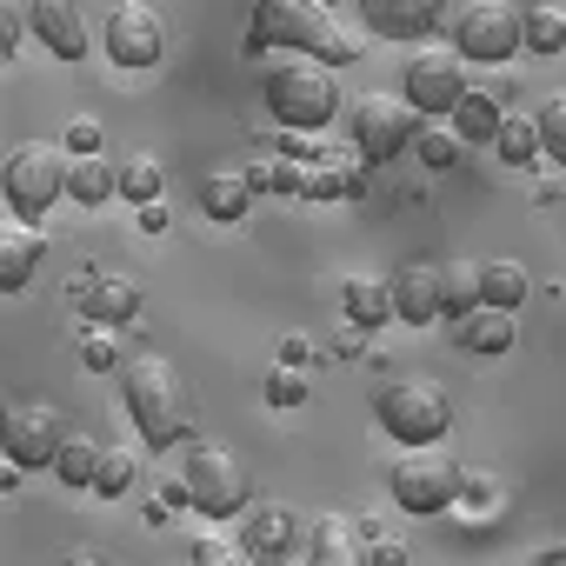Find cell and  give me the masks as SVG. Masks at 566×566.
I'll use <instances>...</instances> for the list:
<instances>
[{
	"mask_svg": "<svg viewBox=\"0 0 566 566\" xmlns=\"http://www.w3.org/2000/svg\"><path fill=\"white\" fill-rule=\"evenodd\" d=\"M134 473H140V460H134V453H120V447H101V473H94V493L120 500V493L134 486Z\"/></svg>",
	"mask_w": 566,
	"mask_h": 566,
	"instance_id": "obj_31",
	"label": "cell"
},
{
	"mask_svg": "<svg viewBox=\"0 0 566 566\" xmlns=\"http://www.w3.org/2000/svg\"><path fill=\"white\" fill-rule=\"evenodd\" d=\"M340 307H347L354 327H387V314H394V280H380V273H347V280H340Z\"/></svg>",
	"mask_w": 566,
	"mask_h": 566,
	"instance_id": "obj_19",
	"label": "cell"
},
{
	"mask_svg": "<svg viewBox=\"0 0 566 566\" xmlns=\"http://www.w3.org/2000/svg\"><path fill=\"white\" fill-rule=\"evenodd\" d=\"M247 200H253V180H247L240 167H220V174H207V187H200V207H207L213 220H240Z\"/></svg>",
	"mask_w": 566,
	"mask_h": 566,
	"instance_id": "obj_24",
	"label": "cell"
},
{
	"mask_svg": "<svg viewBox=\"0 0 566 566\" xmlns=\"http://www.w3.org/2000/svg\"><path fill=\"white\" fill-rule=\"evenodd\" d=\"M467 87H473V81H467L460 48H420V54L407 61V74H400V94H407L427 120H447Z\"/></svg>",
	"mask_w": 566,
	"mask_h": 566,
	"instance_id": "obj_10",
	"label": "cell"
},
{
	"mask_svg": "<svg viewBox=\"0 0 566 566\" xmlns=\"http://www.w3.org/2000/svg\"><path fill=\"white\" fill-rule=\"evenodd\" d=\"M360 14L387 41H420V34H433L447 21V0H360Z\"/></svg>",
	"mask_w": 566,
	"mask_h": 566,
	"instance_id": "obj_16",
	"label": "cell"
},
{
	"mask_svg": "<svg viewBox=\"0 0 566 566\" xmlns=\"http://www.w3.org/2000/svg\"><path fill=\"white\" fill-rule=\"evenodd\" d=\"M247 48H301V54H321L334 67L360 61V34L334 21L327 0H253V28H247Z\"/></svg>",
	"mask_w": 566,
	"mask_h": 566,
	"instance_id": "obj_1",
	"label": "cell"
},
{
	"mask_svg": "<svg viewBox=\"0 0 566 566\" xmlns=\"http://www.w3.org/2000/svg\"><path fill=\"white\" fill-rule=\"evenodd\" d=\"M453 340L467 347V354H506L520 334H513V307H467L460 321H453Z\"/></svg>",
	"mask_w": 566,
	"mask_h": 566,
	"instance_id": "obj_18",
	"label": "cell"
},
{
	"mask_svg": "<svg viewBox=\"0 0 566 566\" xmlns=\"http://www.w3.org/2000/svg\"><path fill=\"white\" fill-rule=\"evenodd\" d=\"M67 147H74V154H94V147H101V120H87V114L67 120Z\"/></svg>",
	"mask_w": 566,
	"mask_h": 566,
	"instance_id": "obj_38",
	"label": "cell"
},
{
	"mask_svg": "<svg viewBox=\"0 0 566 566\" xmlns=\"http://www.w3.org/2000/svg\"><path fill=\"white\" fill-rule=\"evenodd\" d=\"M420 120H427V114H420L407 94H360V101L347 107V127H354L360 160H394V154H407L413 134H420Z\"/></svg>",
	"mask_w": 566,
	"mask_h": 566,
	"instance_id": "obj_8",
	"label": "cell"
},
{
	"mask_svg": "<svg viewBox=\"0 0 566 566\" xmlns=\"http://www.w3.org/2000/svg\"><path fill=\"white\" fill-rule=\"evenodd\" d=\"M28 28L61 61H81L87 54V8H81V0H28Z\"/></svg>",
	"mask_w": 566,
	"mask_h": 566,
	"instance_id": "obj_15",
	"label": "cell"
},
{
	"mask_svg": "<svg viewBox=\"0 0 566 566\" xmlns=\"http://www.w3.org/2000/svg\"><path fill=\"white\" fill-rule=\"evenodd\" d=\"M134 307H140V287L127 273H101L94 287H87V314L94 321H134Z\"/></svg>",
	"mask_w": 566,
	"mask_h": 566,
	"instance_id": "obj_25",
	"label": "cell"
},
{
	"mask_svg": "<svg viewBox=\"0 0 566 566\" xmlns=\"http://www.w3.org/2000/svg\"><path fill=\"white\" fill-rule=\"evenodd\" d=\"M54 473H61L67 486H94V473H101V440L81 433V427H67V440H61V453H54Z\"/></svg>",
	"mask_w": 566,
	"mask_h": 566,
	"instance_id": "obj_26",
	"label": "cell"
},
{
	"mask_svg": "<svg viewBox=\"0 0 566 566\" xmlns=\"http://www.w3.org/2000/svg\"><path fill=\"white\" fill-rule=\"evenodd\" d=\"M41 253H48L41 220H28V213L8 207V220H0V294H21L28 280L41 273Z\"/></svg>",
	"mask_w": 566,
	"mask_h": 566,
	"instance_id": "obj_13",
	"label": "cell"
},
{
	"mask_svg": "<svg viewBox=\"0 0 566 566\" xmlns=\"http://www.w3.org/2000/svg\"><path fill=\"white\" fill-rule=\"evenodd\" d=\"M180 480H187V506L207 513V520H233V513H247V500H253V480H247V467H240L227 447H193Z\"/></svg>",
	"mask_w": 566,
	"mask_h": 566,
	"instance_id": "obj_9",
	"label": "cell"
},
{
	"mask_svg": "<svg viewBox=\"0 0 566 566\" xmlns=\"http://www.w3.org/2000/svg\"><path fill=\"white\" fill-rule=\"evenodd\" d=\"M539 140H546V154L566 167V87L546 94V107H539Z\"/></svg>",
	"mask_w": 566,
	"mask_h": 566,
	"instance_id": "obj_33",
	"label": "cell"
},
{
	"mask_svg": "<svg viewBox=\"0 0 566 566\" xmlns=\"http://www.w3.org/2000/svg\"><path fill=\"white\" fill-rule=\"evenodd\" d=\"M193 559H200V566H220V559H247V546H220L213 533H200V539H193Z\"/></svg>",
	"mask_w": 566,
	"mask_h": 566,
	"instance_id": "obj_37",
	"label": "cell"
},
{
	"mask_svg": "<svg viewBox=\"0 0 566 566\" xmlns=\"http://www.w3.org/2000/svg\"><path fill=\"white\" fill-rule=\"evenodd\" d=\"M526 48L533 54H559L566 48V14L559 8H526Z\"/></svg>",
	"mask_w": 566,
	"mask_h": 566,
	"instance_id": "obj_32",
	"label": "cell"
},
{
	"mask_svg": "<svg viewBox=\"0 0 566 566\" xmlns=\"http://www.w3.org/2000/svg\"><path fill=\"white\" fill-rule=\"evenodd\" d=\"M120 400H127V413H134V427H140L147 447H180L187 427H193L187 380H180L174 360H160V354L127 360V374H120Z\"/></svg>",
	"mask_w": 566,
	"mask_h": 566,
	"instance_id": "obj_3",
	"label": "cell"
},
{
	"mask_svg": "<svg viewBox=\"0 0 566 566\" xmlns=\"http://www.w3.org/2000/svg\"><path fill=\"white\" fill-rule=\"evenodd\" d=\"M0 420H8V413H0Z\"/></svg>",
	"mask_w": 566,
	"mask_h": 566,
	"instance_id": "obj_42",
	"label": "cell"
},
{
	"mask_svg": "<svg viewBox=\"0 0 566 566\" xmlns=\"http://www.w3.org/2000/svg\"><path fill=\"white\" fill-rule=\"evenodd\" d=\"M460 460L440 447V440H420V447H407L394 467H387V493H394V506L400 513H447L453 500H460Z\"/></svg>",
	"mask_w": 566,
	"mask_h": 566,
	"instance_id": "obj_4",
	"label": "cell"
},
{
	"mask_svg": "<svg viewBox=\"0 0 566 566\" xmlns=\"http://www.w3.org/2000/svg\"><path fill=\"white\" fill-rule=\"evenodd\" d=\"M374 413H380V427H387L400 447L447 440V427H453V400H447L440 380H387V387L374 394Z\"/></svg>",
	"mask_w": 566,
	"mask_h": 566,
	"instance_id": "obj_6",
	"label": "cell"
},
{
	"mask_svg": "<svg viewBox=\"0 0 566 566\" xmlns=\"http://www.w3.org/2000/svg\"><path fill=\"white\" fill-rule=\"evenodd\" d=\"M460 147H467V140H460V127H453V120H447V127H420V134H413V154L427 160V174L460 167Z\"/></svg>",
	"mask_w": 566,
	"mask_h": 566,
	"instance_id": "obj_29",
	"label": "cell"
},
{
	"mask_svg": "<svg viewBox=\"0 0 566 566\" xmlns=\"http://www.w3.org/2000/svg\"><path fill=\"white\" fill-rule=\"evenodd\" d=\"M21 21H28V14H14V0H0V61H14V48H21Z\"/></svg>",
	"mask_w": 566,
	"mask_h": 566,
	"instance_id": "obj_36",
	"label": "cell"
},
{
	"mask_svg": "<svg viewBox=\"0 0 566 566\" xmlns=\"http://www.w3.org/2000/svg\"><path fill=\"white\" fill-rule=\"evenodd\" d=\"M447 314V287H440V266L433 260H407L394 273V321L407 327H433Z\"/></svg>",
	"mask_w": 566,
	"mask_h": 566,
	"instance_id": "obj_14",
	"label": "cell"
},
{
	"mask_svg": "<svg viewBox=\"0 0 566 566\" xmlns=\"http://www.w3.org/2000/svg\"><path fill=\"white\" fill-rule=\"evenodd\" d=\"M453 127H460V140H486L493 147V134H500V120H506V107L486 94V87H467L460 101H453V114H447Z\"/></svg>",
	"mask_w": 566,
	"mask_h": 566,
	"instance_id": "obj_21",
	"label": "cell"
},
{
	"mask_svg": "<svg viewBox=\"0 0 566 566\" xmlns=\"http://www.w3.org/2000/svg\"><path fill=\"white\" fill-rule=\"evenodd\" d=\"M67 193H74V200H87V207H101V200H114V193H120V167H107V160L81 154V160L67 167Z\"/></svg>",
	"mask_w": 566,
	"mask_h": 566,
	"instance_id": "obj_27",
	"label": "cell"
},
{
	"mask_svg": "<svg viewBox=\"0 0 566 566\" xmlns=\"http://www.w3.org/2000/svg\"><path fill=\"white\" fill-rule=\"evenodd\" d=\"M240 546H247V559H266V566L273 559H301V520L287 506H253Z\"/></svg>",
	"mask_w": 566,
	"mask_h": 566,
	"instance_id": "obj_17",
	"label": "cell"
},
{
	"mask_svg": "<svg viewBox=\"0 0 566 566\" xmlns=\"http://www.w3.org/2000/svg\"><path fill=\"white\" fill-rule=\"evenodd\" d=\"M539 114H513L506 107V120H500V134H493V154L506 160V167H533L539 160Z\"/></svg>",
	"mask_w": 566,
	"mask_h": 566,
	"instance_id": "obj_22",
	"label": "cell"
},
{
	"mask_svg": "<svg viewBox=\"0 0 566 566\" xmlns=\"http://www.w3.org/2000/svg\"><path fill=\"white\" fill-rule=\"evenodd\" d=\"M87 367H114V347H107V327L87 334Z\"/></svg>",
	"mask_w": 566,
	"mask_h": 566,
	"instance_id": "obj_39",
	"label": "cell"
},
{
	"mask_svg": "<svg viewBox=\"0 0 566 566\" xmlns=\"http://www.w3.org/2000/svg\"><path fill=\"white\" fill-rule=\"evenodd\" d=\"M101 48H107V61H114L120 74H134V67H160V54H167V28H160V14L147 8V0H114V14H107V28H101Z\"/></svg>",
	"mask_w": 566,
	"mask_h": 566,
	"instance_id": "obj_11",
	"label": "cell"
},
{
	"mask_svg": "<svg viewBox=\"0 0 566 566\" xmlns=\"http://www.w3.org/2000/svg\"><path fill=\"white\" fill-rule=\"evenodd\" d=\"M533 287V273L520 260H480V301L486 307H520Z\"/></svg>",
	"mask_w": 566,
	"mask_h": 566,
	"instance_id": "obj_23",
	"label": "cell"
},
{
	"mask_svg": "<svg viewBox=\"0 0 566 566\" xmlns=\"http://www.w3.org/2000/svg\"><path fill=\"white\" fill-rule=\"evenodd\" d=\"M440 287H447V314L453 321L467 307H480V260H440Z\"/></svg>",
	"mask_w": 566,
	"mask_h": 566,
	"instance_id": "obj_28",
	"label": "cell"
},
{
	"mask_svg": "<svg viewBox=\"0 0 566 566\" xmlns=\"http://www.w3.org/2000/svg\"><path fill=\"white\" fill-rule=\"evenodd\" d=\"M14 473H21V467H14L8 453H0V486H14Z\"/></svg>",
	"mask_w": 566,
	"mask_h": 566,
	"instance_id": "obj_41",
	"label": "cell"
},
{
	"mask_svg": "<svg viewBox=\"0 0 566 566\" xmlns=\"http://www.w3.org/2000/svg\"><path fill=\"white\" fill-rule=\"evenodd\" d=\"M160 180H167V167L154 160V154H134V160H120V193L127 200H160Z\"/></svg>",
	"mask_w": 566,
	"mask_h": 566,
	"instance_id": "obj_30",
	"label": "cell"
},
{
	"mask_svg": "<svg viewBox=\"0 0 566 566\" xmlns=\"http://www.w3.org/2000/svg\"><path fill=\"white\" fill-rule=\"evenodd\" d=\"M260 94H266L273 120H280V127H294V134H321V127L340 114V81H334V61L301 54V48H280V61L266 67Z\"/></svg>",
	"mask_w": 566,
	"mask_h": 566,
	"instance_id": "obj_2",
	"label": "cell"
},
{
	"mask_svg": "<svg viewBox=\"0 0 566 566\" xmlns=\"http://www.w3.org/2000/svg\"><path fill=\"white\" fill-rule=\"evenodd\" d=\"M301 559H334V566H354V559H360V526H347L340 513H321V520L307 526Z\"/></svg>",
	"mask_w": 566,
	"mask_h": 566,
	"instance_id": "obj_20",
	"label": "cell"
},
{
	"mask_svg": "<svg viewBox=\"0 0 566 566\" xmlns=\"http://www.w3.org/2000/svg\"><path fill=\"white\" fill-rule=\"evenodd\" d=\"M67 147H54V140H21L8 160H0V200H8L14 213H28V220H41L61 193H67Z\"/></svg>",
	"mask_w": 566,
	"mask_h": 566,
	"instance_id": "obj_5",
	"label": "cell"
},
{
	"mask_svg": "<svg viewBox=\"0 0 566 566\" xmlns=\"http://www.w3.org/2000/svg\"><path fill=\"white\" fill-rule=\"evenodd\" d=\"M266 400H273V407H301V400H307V380H301L294 367H273V374H266Z\"/></svg>",
	"mask_w": 566,
	"mask_h": 566,
	"instance_id": "obj_34",
	"label": "cell"
},
{
	"mask_svg": "<svg viewBox=\"0 0 566 566\" xmlns=\"http://www.w3.org/2000/svg\"><path fill=\"white\" fill-rule=\"evenodd\" d=\"M539 566H566V546H546V553H539Z\"/></svg>",
	"mask_w": 566,
	"mask_h": 566,
	"instance_id": "obj_40",
	"label": "cell"
},
{
	"mask_svg": "<svg viewBox=\"0 0 566 566\" xmlns=\"http://www.w3.org/2000/svg\"><path fill=\"white\" fill-rule=\"evenodd\" d=\"M61 440H67V420H61V407H48V400L8 407V420H0V453H8L21 473H34V467H54Z\"/></svg>",
	"mask_w": 566,
	"mask_h": 566,
	"instance_id": "obj_12",
	"label": "cell"
},
{
	"mask_svg": "<svg viewBox=\"0 0 566 566\" xmlns=\"http://www.w3.org/2000/svg\"><path fill=\"white\" fill-rule=\"evenodd\" d=\"M460 500H473V506H493V513H500V480H493V473H460Z\"/></svg>",
	"mask_w": 566,
	"mask_h": 566,
	"instance_id": "obj_35",
	"label": "cell"
},
{
	"mask_svg": "<svg viewBox=\"0 0 566 566\" xmlns=\"http://www.w3.org/2000/svg\"><path fill=\"white\" fill-rule=\"evenodd\" d=\"M453 48L460 61H480V67H500L526 48V8L513 0H467L453 14Z\"/></svg>",
	"mask_w": 566,
	"mask_h": 566,
	"instance_id": "obj_7",
	"label": "cell"
}]
</instances>
